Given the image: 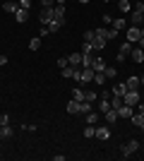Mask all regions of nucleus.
<instances>
[{
    "mask_svg": "<svg viewBox=\"0 0 144 161\" xmlns=\"http://www.w3.org/2000/svg\"><path fill=\"white\" fill-rule=\"evenodd\" d=\"M103 75H106V77H115L118 70H115V67H110V65H106V67H103Z\"/></svg>",
    "mask_w": 144,
    "mask_h": 161,
    "instance_id": "nucleus-35",
    "label": "nucleus"
},
{
    "mask_svg": "<svg viewBox=\"0 0 144 161\" xmlns=\"http://www.w3.org/2000/svg\"><path fill=\"white\" fill-rule=\"evenodd\" d=\"M91 60H94L91 55H82V67H91Z\"/></svg>",
    "mask_w": 144,
    "mask_h": 161,
    "instance_id": "nucleus-38",
    "label": "nucleus"
},
{
    "mask_svg": "<svg viewBox=\"0 0 144 161\" xmlns=\"http://www.w3.org/2000/svg\"><path fill=\"white\" fill-rule=\"evenodd\" d=\"M96 96H99V94H94V92H87V94H84V101H89V103H91V101H96Z\"/></svg>",
    "mask_w": 144,
    "mask_h": 161,
    "instance_id": "nucleus-39",
    "label": "nucleus"
},
{
    "mask_svg": "<svg viewBox=\"0 0 144 161\" xmlns=\"http://www.w3.org/2000/svg\"><path fill=\"white\" fill-rule=\"evenodd\" d=\"M101 19H103V24H113V17H110V14H103Z\"/></svg>",
    "mask_w": 144,
    "mask_h": 161,
    "instance_id": "nucleus-46",
    "label": "nucleus"
},
{
    "mask_svg": "<svg viewBox=\"0 0 144 161\" xmlns=\"http://www.w3.org/2000/svg\"><path fill=\"white\" fill-rule=\"evenodd\" d=\"M67 113L70 115H79V101H75V99L70 101L67 103Z\"/></svg>",
    "mask_w": 144,
    "mask_h": 161,
    "instance_id": "nucleus-17",
    "label": "nucleus"
},
{
    "mask_svg": "<svg viewBox=\"0 0 144 161\" xmlns=\"http://www.w3.org/2000/svg\"><path fill=\"white\" fill-rule=\"evenodd\" d=\"M0 125H10V115H0Z\"/></svg>",
    "mask_w": 144,
    "mask_h": 161,
    "instance_id": "nucleus-42",
    "label": "nucleus"
},
{
    "mask_svg": "<svg viewBox=\"0 0 144 161\" xmlns=\"http://www.w3.org/2000/svg\"><path fill=\"white\" fill-rule=\"evenodd\" d=\"M29 48H31V51H39V48H41V36H34V39L29 41Z\"/></svg>",
    "mask_w": 144,
    "mask_h": 161,
    "instance_id": "nucleus-28",
    "label": "nucleus"
},
{
    "mask_svg": "<svg viewBox=\"0 0 144 161\" xmlns=\"http://www.w3.org/2000/svg\"><path fill=\"white\" fill-rule=\"evenodd\" d=\"M139 31H142V36H144V24H142V27H139Z\"/></svg>",
    "mask_w": 144,
    "mask_h": 161,
    "instance_id": "nucleus-51",
    "label": "nucleus"
},
{
    "mask_svg": "<svg viewBox=\"0 0 144 161\" xmlns=\"http://www.w3.org/2000/svg\"><path fill=\"white\" fill-rule=\"evenodd\" d=\"M48 34H51V31H48V24H41V31H39V36H48Z\"/></svg>",
    "mask_w": 144,
    "mask_h": 161,
    "instance_id": "nucleus-41",
    "label": "nucleus"
},
{
    "mask_svg": "<svg viewBox=\"0 0 144 161\" xmlns=\"http://www.w3.org/2000/svg\"><path fill=\"white\" fill-rule=\"evenodd\" d=\"M106 80H108V77H106L103 72H96V75H94V82L99 84V87H101V84H106Z\"/></svg>",
    "mask_w": 144,
    "mask_h": 161,
    "instance_id": "nucleus-31",
    "label": "nucleus"
},
{
    "mask_svg": "<svg viewBox=\"0 0 144 161\" xmlns=\"http://www.w3.org/2000/svg\"><path fill=\"white\" fill-rule=\"evenodd\" d=\"M130 22H132V27H142L144 24V3L142 0L135 3V10H132V14H130Z\"/></svg>",
    "mask_w": 144,
    "mask_h": 161,
    "instance_id": "nucleus-1",
    "label": "nucleus"
},
{
    "mask_svg": "<svg viewBox=\"0 0 144 161\" xmlns=\"http://www.w3.org/2000/svg\"><path fill=\"white\" fill-rule=\"evenodd\" d=\"M12 128H10V125H3V130H0V137H5V140H10V137H12Z\"/></svg>",
    "mask_w": 144,
    "mask_h": 161,
    "instance_id": "nucleus-29",
    "label": "nucleus"
},
{
    "mask_svg": "<svg viewBox=\"0 0 144 161\" xmlns=\"http://www.w3.org/2000/svg\"><path fill=\"white\" fill-rule=\"evenodd\" d=\"M125 92H127V84H115L113 87V96H123Z\"/></svg>",
    "mask_w": 144,
    "mask_h": 161,
    "instance_id": "nucleus-26",
    "label": "nucleus"
},
{
    "mask_svg": "<svg viewBox=\"0 0 144 161\" xmlns=\"http://www.w3.org/2000/svg\"><path fill=\"white\" fill-rule=\"evenodd\" d=\"M130 58H132V60H135V63H144V51H142V48H132V51H130Z\"/></svg>",
    "mask_w": 144,
    "mask_h": 161,
    "instance_id": "nucleus-10",
    "label": "nucleus"
},
{
    "mask_svg": "<svg viewBox=\"0 0 144 161\" xmlns=\"http://www.w3.org/2000/svg\"><path fill=\"white\" fill-rule=\"evenodd\" d=\"M84 118H87V125H96V123H99V115H96L94 111H91V113H87Z\"/></svg>",
    "mask_w": 144,
    "mask_h": 161,
    "instance_id": "nucleus-30",
    "label": "nucleus"
},
{
    "mask_svg": "<svg viewBox=\"0 0 144 161\" xmlns=\"http://www.w3.org/2000/svg\"><path fill=\"white\" fill-rule=\"evenodd\" d=\"M123 101L127 103V106H137L139 103V92L137 89H127V92L123 94Z\"/></svg>",
    "mask_w": 144,
    "mask_h": 161,
    "instance_id": "nucleus-3",
    "label": "nucleus"
},
{
    "mask_svg": "<svg viewBox=\"0 0 144 161\" xmlns=\"http://www.w3.org/2000/svg\"><path fill=\"white\" fill-rule=\"evenodd\" d=\"M67 63L72 67L75 65H82V53H72V55H67Z\"/></svg>",
    "mask_w": 144,
    "mask_h": 161,
    "instance_id": "nucleus-20",
    "label": "nucleus"
},
{
    "mask_svg": "<svg viewBox=\"0 0 144 161\" xmlns=\"http://www.w3.org/2000/svg\"><path fill=\"white\" fill-rule=\"evenodd\" d=\"M142 39V31H139V27H127V41H130V43H137V41Z\"/></svg>",
    "mask_w": 144,
    "mask_h": 161,
    "instance_id": "nucleus-5",
    "label": "nucleus"
},
{
    "mask_svg": "<svg viewBox=\"0 0 144 161\" xmlns=\"http://www.w3.org/2000/svg\"><path fill=\"white\" fill-rule=\"evenodd\" d=\"M3 65H7V55H0V67Z\"/></svg>",
    "mask_w": 144,
    "mask_h": 161,
    "instance_id": "nucleus-47",
    "label": "nucleus"
},
{
    "mask_svg": "<svg viewBox=\"0 0 144 161\" xmlns=\"http://www.w3.org/2000/svg\"><path fill=\"white\" fill-rule=\"evenodd\" d=\"M62 24H65V19H53L51 24H48V31H51V34L60 31V29H62Z\"/></svg>",
    "mask_w": 144,
    "mask_h": 161,
    "instance_id": "nucleus-15",
    "label": "nucleus"
},
{
    "mask_svg": "<svg viewBox=\"0 0 144 161\" xmlns=\"http://www.w3.org/2000/svg\"><path fill=\"white\" fill-rule=\"evenodd\" d=\"M127 84V89H139L142 87V82H139V77H135V75H130V80L125 82Z\"/></svg>",
    "mask_w": 144,
    "mask_h": 161,
    "instance_id": "nucleus-18",
    "label": "nucleus"
},
{
    "mask_svg": "<svg viewBox=\"0 0 144 161\" xmlns=\"http://www.w3.org/2000/svg\"><path fill=\"white\" fill-rule=\"evenodd\" d=\"M106 43H108L106 39H99V36H94V41H91V48H94V51H103V48H106Z\"/></svg>",
    "mask_w": 144,
    "mask_h": 161,
    "instance_id": "nucleus-14",
    "label": "nucleus"
},
{
    "mask_svg": "<svg viewBox=\"0 0 144 161\" xmlns=\"http://www.w3.org/2000/svg\"><path fill=\"white\" fill-rule=\"evenodd\" d=\"M43 7H55V0H41Z\"/></svg>",
    "mask_w": 144,
    "mask_h": 161,
    "instance_id": "nucleus-45",
    "label": "nucleus"
},
{
    "mask_svg": "<svg viewBox=\"0 0 144 161\" xmlns=\"http://www.w3.org/2000/svg\"><path fill=\"white\" fill-rule=\"evenodd\" d=\"M94 31H96V36H99V39H106V41H108V29H106V27L94 29Z\"/></svg>",
    "mask_w": 144,
    "mask_h": 161,
    "instance_id": "nucleus-34",
    "label": "nucleus"
},
{
    "mask_svg": "<svg viewBox=\"0 0 144 161\" xmlns=\"http://www.w3.org/2000/svg\"><path fill=\"white\" fill-rule=\"evenodd\" d=\"M106 3H110V0H106Z\"/></svg>",
    "mask_w": 144,
    "mask_h": 161,
    "instance_id": "nucleus-53",
    "label": "nucleus"
},
{
    "mask_svg": "<svg viewBox=\"0 0 144 161\" xmlns=\"http://www.w3.org/2000/svg\"><path fill=\"white\" fill-rule=\"evenodd\" d=\"M139 82H142V87H144V75H142V77H139Z\"/></svg>",
    "mask_w": 144,
    "mask_h": 161,
    "instance_id": "nucleus-50",
    "label": "nucleus"
},
{
    "mask_svg": "<svg viewBox=\"0 0 144 161\" xmlns=\"http://www.w3.org/2000/svg\"><path fill=\"white\" fill-rule=\"evenodd\" d=\"M3 10H5V12H17V10H19V0H7V3H3Z\"/></svg>",
    "mask_w": 144,
    "mask_h": 161,
    "instance_id": "nucleus-9",
    "label": "nucleus"
},
{
    "mask_svg": "<svg viewBox=\"0 0 144 161\" xmlns=\"http://www.w3.org/2000/svg\"><path fill=\"white\" fill-rule=\"evenodd\" d=\"M91 51H94V48H91V43H89V41H84V46H82V55H91Z\"/></svg>",
    "mask_w": 144,
    "mask_h": 161,
    "instance_id": "nucleus-36",
    "label": "nucleus"
},
{
    "mask_svg": "<svg viewBox=\"0 0 144 161\" xmlns=\"http://www.w3.org/2000/svg\"><path fill=\"white\" fill-rule=\"evenodd\" d=\"M118 34H120V31H118V29H113V27H110V29H108V39H115Z\"/></svg>",
    "mask_w": 144,
    "mask_h": 161,
    "instance_id": "nucleus-43",
    "label": "nucleus"
},
{
    "mask_svg": "<svg viewBox=\"0 0 144 161\" xmlns=\"http://www.w3.org/2000/svg\"><path fill=\"white\" fill-rule=\"evenodd\" d=\"M94 67H82V77H79V82H84V84H91L94 82Z\"/></svg>",
    "mask_w": 144,
    "mask_h": 161,
    "instance_id": "nucleus-6",
    "label": "nucleus"
},
{
    "mask_svg": "<svg viewBox=\"0 0 144 161\" xmlns=\"http://www.w3.org/2000/svg\"><path fill=\"white\" fill-rule=\"evenodd\" d=\"M65 3H67V0H55V5H65Z\"/></svg>",
    "mask_w": 144,
    "mask_h": 161,
    "instance_id": "nucleus-49",
    "label": "nucleus"
},
{
    "mask_svg": "<svg viewBox=\"0 0 144 161\" xmlns=\"http://www.w3.org/2000/svg\"><path fill=\"white\" fill-rule=\"evenodd\" d=\"M87 113H91V103L89 101H82L79 103V115H87Z\"/></svg>",
    "mask_w": 144,
    "mask_h": 161,
    "instance_id": "nucleus-25",
    "label": "nucleus"
},
{
    "mask_svg": "<svg viewBox=\"0 0 144 161\" xmlns=\"http://www.w3.org/2000/svg\"><path fill=\"white\" fill-rule=\"evenodd\" d=\"M137 149H139V142H137V140H130V142H125L123 147H120V156H123V159H127V156L135 154Z\"/></svg>",
    "mask_w": 144,
    "mask_h": 161,
    "instance_id": "nucleus-2",
    "label": "nucleus"
},
{
    "mask_svg": "<svg viewBox=\"0 0 144 161\" xmlns=\"http://www.w3.org/2000/svg\"><path fill=\"white\" fill-rule=\"evenodd\" d=\"M130 123H132V125H137V128H142V123H144V118H142V113H139V111H137V113H132V118H130Z\"/></svg>",
    "mask_w": 144,
    "mask_h": 161,
    "instance_id": "nucleus-22",
    "label": "nucleus"
},
{
    "mask_svg": "<svg viewBox=\"0 0 144 161\" xmlns=\"http://www.w3.org/2000/svg\"><path fill=\"white\" fill-rule=\"evenodd\" d=\"M14 19L19 22V24H24V22L29 19V10H24V7H19V10L14 12Z\"/></svg>",
    "mask_w": 144,
    "mask_h": 161,
    "instance_id": "nucleus-11",
    "label": "nucleus"
},
{
    "mask_svg": "<svg viewBox=\"0 0 144 161\" xmlns=\"http://www.w3.org/2000/svg\"><path fill=\"white\" fill-rule=\"evenodd\" d=\"M103 118H106V123H110V125H113V123L118 120V111H115V108H108V111L103 113Z\"/></svg>",
    "mask_w": 144,
    "mask_h": 161,
    "instance_id": "nucleus-12",
    "label": "nucleus"
},
{
    "mask_svg": "<svg viewBox=\"0 0 144 161\" xmlns=\"http://www.w3.org/2000/svg\"><path fill=\"white\" fill-rule=\"evenodd\" d=\"M84 94H87V92H82V89H75V92H72V99L82 103V101H84Z\"/></svg>",
    "mask_w": 144,
    "mask_h": 161,
    "instance_id": "nucleus-32",
    "label": "nucleus"
},
{
    "mask_svg": "<svg viewBox=\"0 0 144 161\" xmlns=\"http://www.w3.org/2000/svg\"><path fill=\"white\" fill-rule=\"evenodd\" d=\"M118 10H120L123 14H127L130 12V0H120V3H118Z\"/></svg>",
    "mask_w": 144,
    "mask_h": 161,
    "instance_id": "nucleus-27",
    "label": "nucleus"
},
{
    "mask_svg": "<svg viewBox=\"0 0 144 161\" xmlns=\"http://www.w3.org/2000/svg\"><path fill=\"white\" fill-rule=\"evenodd\" d=\"M19 7H24V10H31V0H19Z\"/></svg>",
    "mask_w": 144,
    "mask_h": 161,
    "instance_id": "nucleus-40",
    "label": "nucleus"
},
{
    "mask_svg": "<svg viewBox=\"0 0 144 161\" xmlns=\"http://www.w3.org/2000/svg\"><path fill=\"white\" fill-rule=\"evenodd\" d=\"M79 3H82V5H87V3H89V0H79Z\"/></svg>",
    "mask_w": 144,
    "mask_h": 161,
    "instance_id": "nucleus-52",
    "label": "nucleus"
},
{
    "mask_svg": "<svg viewBox=\"0 0 144 161\" xmlns=\"http://www.w3.org/2000/svg\"><path fill=\"white\" fill-rule=\"evenodd\" d=\"M94 137H99V140H108L110 137V130L106 128V125H101V128H96V135Z\"/></svg>",
    "mask_w": 144,
    "mask_h": 161,
    "instance_id": "nucleus-13",
    "label": "nucleus"
},
{
    "mask_svg": "<svg viewBox=\"0 0 144 161\" xmlns=\"http://www.w3.org/2000/svg\"><path fill=\"white\" fill-rule=\"evenodd\" d=\"M132 113H135V106H127V103H123V106L118 108V118H132Z\"/></svg>",
    "mask_w": 144,
    "mask_h": 161,
    "instance_id": "nucleus-8",
    "label": "nucleus"
},
{
    "mask_svg": "<svg viewBox=\"0 0 144 161\" xmlns=\"http://www.w3.org/2000/svg\"><path fill=\"white\" fill-rule=\"evenodd\" d=\"M65 65H70V63H67V58H58V67H60V70H62V67H65Z\"/></svg>",
    "mask_w": 144,
    "mask_h": 161,
    "instance_id": "nucleus-44",
    "label": "nucleus"
},
{
    "mask_svg": "<svg viewBox=\"0 0 144 161\" xmlns=\"http://www.w3.org/2000/svg\"><path fill=\"white\" fill-rule=\"evenodd\" d=\"M53 19H65V5H55L53 7Z\"/></svg>",
    "mask_w": 144,
    "mask_h": 161,
    "instance_id": "nucleus-16",
    "label": "nucleus"
},
{
    "mask_svg": "<svg viewBox=\"0 0 144 161\" xmlns=\"http://www.w3.org/2000/svg\"><path fill=\"white\" fill-rule=\"evenodd\" d=\"M108 108H110V99H108V96H101V99H99V111L106 113Z\"/></svg>",
    "mask_w": 144,
    "mask_h": 161,
    "instance_id": "nucleus-19",
    "label": "nucleus"
},
{
    "mask_svg": "<svg viewBox=\"0 0 144 161\" xmlns=\"http://www.w3.org/2000/svg\"><path fill=\"white\" fill-rule=\"evenodd\" d=\"M137 43H139V48H142V51H144V36H142V39L137 41Z\"/></svg>",
    "mask_w": 144,
    "mask_h": 161,
    "instance_id": "nucleus-48",
    "label": "nucleus"
},
{
    "mask_svg": "<svg viewBox=\"0 0 144 161\" xmlns=\"http://www.w3.org/2000/svg\"><path fill=\"white\" fill-rule=\"evenodd\" d=\"M94 36H96V31H94V29H89V31H84V41H89V43L94 41Z\"/></svg>",
    "mask_w": 144,
    "mask_h": 161,
    "instance_id": "nucleus-37",
    "label": "nucleus"
},
{
    "mask_svg": "<svg viewBox=\"0 0 144 161\" xmlns=\"http://www.w3.org/2000/svg\"><path fill=\"white\" fill-rule=\"evenodd\" d=\"M110 27L118 29V31H123V29L127 27V22H125V19H115V17H113V24H110Z\"/></svg>",
    "mask_w": 144,
    "mask_h": 161,
    "instance_id": "nucleus-24",
    "label": "nucleus"
},
{
    "mask_svg": "<svg viewBox=\"0 0 144 161\" xmlns=\"http://www.w3.org/2000/svg\"><path fill=\"white\" fill-rule=\"evenodd\" d=\"M123 103H125L123 96H110V108H115V111H118V108L123 106Z\"/></svg>",
    "mask_w": 144,
    "mask_h": 161,
    "instance_id": "nucleus-23",
    "label": "nucleus"
},
{
    "mask_svg": "<svg viewBox=\"0 0 144 161\" xmlns=\"http://www.w3.org/2000/svg\"><path fill=\"white\" fill-rule=\"evenodd\" d=\"M91 67H94V72H103V67H106V63H103L101 58H94V60H91Z\"/></svg>",
    "mask_w": 144,
    "mask_h": 161,
    "instance_id": "nucleus-21",
    "label": "nucleus"
},
{
    "mask_svg": "<svg viewBox=\"0 0 144 161\" xmlns=\"http://www.w3.org/2000/svg\"><path fill=\"white\" fill-rule=\"evenodd\" d=\"M94 135H96V125H87V128H84V137H89V140H91Z\"/></svg>",
    "mask_w": 144,
    "mask_h": 161,
    "instance_id": "nucleus-33",
    "label": "nucleus"
},
{
    "mask_svg": "<svg viewBox=\"0 0 144 161\" xmlns=\"http://www.w3.org/2000/svg\"><path fill=\"white\" fill-rule=\"evenodd\" d=\"M0 130H3V125H0Z\"/></svg>",
    "mask_w": 144,
    "mask_h": 161,
    "instance_id": "nucleus-54",
    "label": "nucleus"
},
{
    "mask_svg": "<svg viewBox=\"0 0 144 161\" xmlns=\"http://www.w3.org/2000/svg\"><path fill=\"white\" fill-rule=\"evenodd\" d=\"M39 22H41V24H51V22H53V7H41Z\"/></svg>",
    "mask_w": 144,
    "mask_h": 161,
    "instance_id": "nucleus-4",
    "label": "nucleus"
},
{
    "mask_svg": "<svg viewBox=\"0 0 144 161\" xmlns=\"http://www.w3.org/2000/svg\"><path fill=\"white\" fill-rule=\"evenodd\" d=\"M130 51H132V43H130V41H125L123 46H120V51H118V60H120V63L127 60V53H130Z\"/></svg>",
    "mask_w": 144,
    "mask_h": 161,
    "instance_id": "nucleus-7",
    "label": "nucleus"
}]
</instances>
